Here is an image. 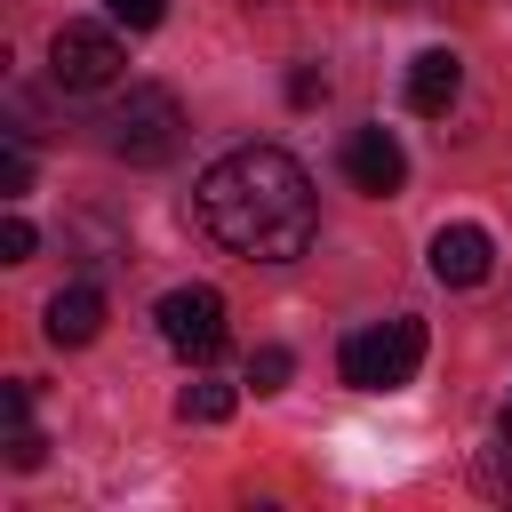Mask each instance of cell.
<instances>
[{"instance_id":"6da1fadb","label":"cell","mask_w":512,"mask_h":512,"mask_svg":"<svg viewBox=\"0 0 512 512\" xmlns=\"http://www.w3.org/2000/svg\"><path fill=\"white\" fill-rule=\"evenodd\" d=\"M192 224L240 264H288L312 248V176L280 144H232L192 184Z\"/></svg>"},{"instance_id":"7a4b0ae2","label":"cell","mask_w":512,"mask_h":512,"mask_svg":"<svg viewBox=\"0 0 512 512\" xmlns=\"http://www.w3.org/2000/svg\"><path fill=\"white\" fill-rule=\"evenodd\" d=\"M176 144H184V104L168 88H128L104 112V152L128 168H160V160H176Z\"/></svg>"},{"instance_id":"3957f363","label":"cell","mask_w":512,"mask_h":512,"mask_svg":"<svg viewBox=\"0 0 512 512\" xmlns=\"http://www.w3.org/2000/svg\"><path fill=\"white\" fill-rule=\"evenodd\" d=\"M336 368H344L352 392H400V384H416V368H424V320H384V328L344 336Z\"/></svg>"},{"instance_id":"277c9868","label":"cell","mask_w":512,"mask_h":512,"mask_svg":"<svg viewBox=\"0 0 512 512\" xmlns=\"http://www.w3.org/2000/svg\"><path fill=\"white\" fill-rule=\"evenodd\" d=\"M120 64H128V48H120L112 24H56V40H48V80H56L64 96H96V88H112Z\"/></svg>"},{"instance_id":"5b68a950","label":"cell","mask_w":512,"mask_h":512,"mask_svg":"<svg viewBox=\"0 0 512 512\" xmlns=\"http://www.w3.org/2000/svg\"><path fill=\"white\" fill-rule=\"evenodd\" d=\"M152 320H160V344L176 360H216L224 352V296L216 288H168Z\"/></svg>"},{"instance_id":"8992f818","label":"cell","mask_w":512,"mask_h":512,"mask_svg":"<svg viewBox=\"0 0 512 512\" xmlns=\"http://www.w3.org/2000/svg\"><path fill=\"white\" fill-rule=\"evenodd\" d=\"M344 176H352L368 200H392V192L408 184V152H400V136H392V128H352V136H344Z\"/></svg>"},{"instance_id":"52a82bcc","label":"cell","mask_w":512,"mask_h":512,"mask_svg":"<svg viewBox=\"0 0 512 512\" xmlns=\"http://www.w3.org/2000/svg\"><path fill=\"white\" fill-rule=\"evenodd\" d=\"M424 264H432V280H440V288H480V280H488V264H496V240H488L480 224H440Z\"/></svg>"},{"instance_id":"ba28073f","label":"cell","mask_w":512,"mask_h":512,"mask_svg":"<svg viewBox=\"0 0 512 512\" xmlns=\"http://www.w3.org/2000/svg\"><path fill=\"white\" fill-rule=\"evenodd\" d=\"M456 88H464V56H456V48H424V56L408 64V112L440 120V112L456 104Z\"/></svg>"},{"instance_id":"9c48e42d","label":"cell","mask_w":512,"mask_h":512,"mask_svg":"<svg viewBox=\"0 0 512 512\" xmlns=\"http://www.w3.org/2000/svg\"><path fill=\"white\" fill-rule=\"evenodd\" d=\"M40 328H48V344H96V328H104V296L88 288V280H72V288H56L48 296V312H40Z\"/></svg>"},{"instance_id":"30bf717a","label":"cell","mask_w":512,"mask_h":512,"mask_svg":"<svg viewBox=\"0 0 512 512\" xmlns=\"http://www.w3.org/2000/svg\"><path fill=\"white\" fill-rule=\"evenodd\" d=\"M232 408H240V384H184V400H176L184 424H224Z\"/></svg>"},{"instance_id":"8fae6325","label":"cell","mask_w":512,"mask_h":512,"mask_svg":"<svg viewBox=\"0 0 512 512\" xmlns=\"http://www.w3.org/2000/svg\"><path fill=\"white\" fill-rule=\"evenodd\" d=\"M288 376H296V360H288V344H256V352H248V384H256V392H280Z\"/></svg>"},{"instance_id":"7c38bea8","label":"cell","mask_w":512,"mask_h":512,"mask_svg":"<svg viewBox=\"0 0 512 512\" xmlns=\"http://www.w3.org/2000/svg\"><path fill=\"white\" fill-rule=\"evenodd\" d=\"M0 192H8V200L32 192V152H24V136H8V152H0Z\"/></svg>"},{"instance_id":"4fadbf2b","label":"cell","mask_w":512,"mask_h":512,"mask_svg":"<svg viewBox=\"0 0 512 512\" xmlns=\"http://www.w3.org/2000/svg\"><path fill=\"white\" fill-rule=\"evenodd\" d=\"M8 464H16V472H40V464H48V440L32 432V416L8 424Z\"/></svg>"},{"instance_id":"5bb4252c","label":"cell","mask_w":512,"mask_h":512,"mask_svg":"<svg viewBox=\"0 0 512 512\" xmlns=\"http://www.w3.org/2000/svg\"><path fill=\"white\" fill-rule=\"evenodd\" d=\"M104 16H112L120 32H152V24L168 16V0H104Z\"/></svg>"},{"instance_id":"9a60e30c","label":"cell","mask_w":512,"mask_h":512,"mask_svg":"<svg viewBox=\"0 0 512 512\" xmlns=\"http://www.w3.org/2000/svg\"><path fill=\"white\" fill-rule=\"evenodd\" d=\"M32 248H40V232H32V224H24L16 208H8V216H0V256H8V264H24Z\"/></svg>"},{"instance_id":"2e32d148","label":"cell","mask_w":512,"mask_h":512,"mask_svg":"<svg viewBox=\"0 0 512 512\" xmlns=\"http://www.w3.org/2000/svg\"><path fill=\"white\" fill-rule=\"evenodd\" d=\"M480 488H488V496H512V440L480 456Z\"/></svg>"},{"instance_id":"e0dca14e","label":"cell","mask_w":512,"mask_h":512,"mask_svg":"<svg viewBox=\"0 0 512 512\" xmlns=\"http://www.w3.org/2000/svg\"><path fill=\"white\" fill-rule=\"evenodd\" d=\"M320 96H328V72L296 64V72H288V104H320Z\"/></svg>"},{"instance_id":"ac0fdd59","label":"cell","mask_w":512,"mask_h":512,"mask_svg":"<svg viewBox=\"0 0 512 512\" xmlns=\"http://www.w3.org/2000/svg\"><path fill=\"white\" fill-rule=\"evenodd\" d=\"M496 440H512V400H504V416H496Z\"/></svg>"}]
</instances>
